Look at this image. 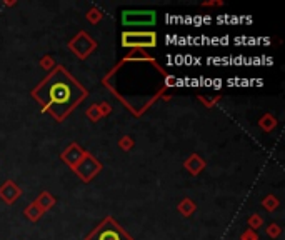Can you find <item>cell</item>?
I'll use <instances>...</instances> for the list:
<instances>
[{
	"mask_svg": "<svg viewBox=\"0 0 285 240\" xmlns=\"http://www.w3.org/2000/svg\"><path fill=\"white\" fill-rule=\"evenodd\" d=\"M100 240H118V237L113 232H105L104 235L100 237Z\"/></svg>",
	"mask_w": 285,
	"mask_h": 240,
	"instance_id": "6da1fadb",
	"label": "cell"
}]
</instances>
